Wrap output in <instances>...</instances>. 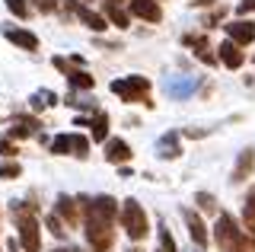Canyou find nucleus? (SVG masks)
I'll use <instances>...</instances> for the list:
<instances>
[{"mask_svg":"<svg viewBox=\"0 0 255 252\" xmlns=\"http://www.w3.org/2000/svg\"><path fill=\"white\" fill-rule=\"evenodd\" d=\"M77 208L86 214V243L93 252H112L115 246V224H118V201L112 195L86 198L80 195Z\"/></svg>","mask_w":255,"mask_h":252,"instance_id":"nucleus-1","label":"nucleus"},{"mask_svg":"<svg viewBox=\"0 0 255 252\" xmlns=\"http://www.w3.org/2000/svg\"><path fill=\"white\" fill-rule=\"evenodd\" d=\"M13 220H16V236H19L22 252H42V230L35 220V204L22 201L13 204Z\"/></svg>","mask_w":255,"mask_h":252,"instance_id":"nucleus-2","label":"nucleus"},{"mask_svg":"<svg viewBox=\"0 0 255 252\" xmlns=\"http://www.w3.org/2000/svg\"><path fill=\"white\" fill-rule=\"evenodd\" d=\"M214 240H217L220 252H246V233L239 230V224L227 214V211H220V214H217Z\"/></svg>","mask_w":255,"mask_h":252,"instance_id":"nucleus-3","label":"nucleus"},{"mask_svg":"<svg viewBox=\"0 0 255 252\" xmlns=\"http://www.w3.org/2000/svg\"><path fill=\"white\" fill-rule=\"evenodd\" d=\"M112 93H115L122 102H131V106H137V102H143L147 109H153V102H150V80L147 77H122V80L112 83Z\"/></svg>","mask_w":255,"mask_h":252,"instance_id":"nucleus-4","label":"nucleus"},{"mask_svg":"<svg viewBox=\"0 0 255 252\" xmlns=\"http://www.w3.org/2000/svg\"><path fill=\"white\" fill-rule=\"evenodd\" d=\"M118 217H122V227H125V233L131 236L134 243H140L143 236H147V211H143V204H137L134 198H128L122 204V211H118Z\"/></svg>","mask_w":255,"mask_h":252,"instance_id":"nucleus-5","label":"nucleus"},{"mask_svg":"<svg viewBox=\"0 0 255 252\" xmlns=\"http://www.w3.org/2000/svg\"><path fill=\"white\" fill-rule=\"evenodd\" d=\"M54 67H58L61 74L67 77V83L74 86V90H93V86H96V77L86 74V70H77L67 58H54Z\"/></svg>","mask_w":255,"mask_h":252,"instance_id":"nucleus-6","label":"nucleus"},{"mask_svg":"<svg viewBox=\"0 0 255 252\" xmlns=\"http://www.w3.org/2000/svg\"><path fill=\"white\" fill-rule=\"evenodd\" d=\"M128 16H137L143 22H159L163 10H159V0H128Z\"/></svg>","mask_w":255,"mask_h":252,"instance_id":"nucleus-7","label":"nucleus"},{"mask_svg":"<svg viewBox=\"0 0 255 252\" xmlns=\"http://www.w3.org/2000/svg\"><path fill=\"white\" fill-rule=\"evenodd\" d=\"M223 29H227L230 42H236L239 48H246V45L255 42V22H249V19H233V22H227Z\"/></svg>","mask_w":255,"mask_h":252,"instance_id":"nucleus-8","label":"nucleus"},{"mask_svg":"<svg viewBox=\"0 0 255 252\" xmlns=\"http://www.w3.org/2000/svg\"><path fill=\"white\" fill-rule=\"evenodd\" d=\"M54 217L61 220L64 227H77L80 224V208H77V198H67V195H61L58 204H54Z\"/></svg>","mask_w":255,"mask_h":252,"instance_id":"nucleus-9","label":"nucleus"},{"mask_svg":"<svg viewBox=\"0 0 255 252\" xmlns=\"http://www.w3.org/2000/svg\"><path fill=\"white\" fill-rule=\"evenodd\" d=\"M3 38L13 42L16 48L22 51H38V38L29 32V29H19V26H3Z\"/></svg>","mask_w":255,"mask_h":252,"instance_id":"nucleus-10","label":"nucleus"},{"mask_svg":"<svg viewBox=\"0 0 255 252\" xmlns=\"http://www.w3.org/2000/svg\"><path fill=\"white\" fill-rule=\"evenodd\" d=\"M214 51H217V61H223L230 70H239V67H243V61H246V51L239 48L236 42H230V38H227V42H220V48H214Z\"/></svg>","mask_w":255,"mask_h":252,"instance_id":"nucleus-11","label":"nucleus"},{"mask_svg":"<svg viewBox=\"0 0 255 252\" xmlns=\"http://www.w3.org/2000/svg\"><path fill=\"white\" fill-rule=\"evenodd\" d=\"M182 217H185V224H188V233H191V243H195L198 249H204L207 246V230H204V220L195 214L191 208L182 211Z\"/></svg>","mask_w":255,"mask_h":252,"instance_id":"nucleus-12","label":"nucleus"},{"mask_svg":"<svg viewBox=\"0 0 255 252\" xmlns=\"http://www.w3.org/2000/svg\"><path fill=\"white\" fill-rule=\"evenodd\" d=\"M185 45H191V51L198 54V61H204V64H217V54H214L207 35H185Z\"/></svg>","mask_w":255,"mask_h":252,"instance_id":"nucleus-13","label":"nucleus"},{"mask_svg":"<svg viewBox=\"0 0 255 252\" xmlns=\"http://www.w3.org/2000/svg\"><path fill=\"white\" fill-rule=\"evenodd\" d=\"M106 160L109 163H128L131 160V147H128V140H122V137H112V140H106Z\"/></svg>","mask_w":255,"mask_h":252,"instance_id":"nucleus-14","label":"nucleus"},{"mask_svg":"<svg viewBox=\"0 0 255 252\" xmlns=\"http://www.w3.org/2000/svg\"><path fill=\"white\" fill-rule=\"evenodd\" d=\"M252 169H255V150L249 147V150H243L239 153V160H236V169H233V182H246V179L252 176Z\"/></svg>","mask_w":255,"mask_h":252,"instance_id":"nucleus-15","label":"nucleus"},{"mask_svg":"<svg viewBox=\"0 0 255 252\" xmlns=\"http://www.w3.org/2000/svg\"><path fill=\"white\" fill-rule=\"evenodd\" d=\"M35 128H38V122H35V118H29V115H19V118H16V122L10 125V140L32 137V134H35Z\"/></svg>","mask_w":255,"mask_h":252,"instance_id":"nucleus-16","label":"nucleus"},{"mask_svg":"<svg viewBox=\"0 0 255 252\" xmlns=\"http://www.w3.org/2000/svg\"><path fill=\"white\" fill-rule=\"evenodd\" d=\"M156 150H159V156L163 160H175L182 150H179V134H163L156 140Z\"/></svg>","mask_w":255,"mask_h":252,"instance_id":"nucleus-17","label":"nucleus"},{"mask_svg":"<svg viewBox=\"0 0 255 252\" xmlns=\"http://www.w3.org/2000/svg\"><path fill=\"white\" fill-rule=\"evenodd\" d=\"M243 220H246V233L255 240V185L249 188L246 195V204H243Z\"/></svg>","mask_w":255,"mask_h":252,"instance_id":"nucleus-18","label":"nucleus"},{"mask_svg":"<svg viewBox=\"0 0 255 252\" xmlns=\"http://www.w3.org/2000/svg\"><path fill=\"white\" fill-rule=\"evenodd\" d=\"M90 131H93V140H109V115L96 112V118H90Z\"/></svg>","mask_w":255,"mask_h":252,"instance_id":"nucleus-19","label":"nucleus"},{"mask_svg":"<svg viewBox=\"0 0 255 252\" xmlns=\"http://www.w3.org/2000/svg\"><path fill=\"white\" fill-rule=\"evenodd\" d=\"M106 22L109 26H118V29H128L131 16H128V10H122V6H106Z\"/></svg>","mask_w":255,"mask_h":252,"instance_id":"nucleus-20","label":"nucleus"},{"mask_svg":"<svg viewBox=\"0 0 255 252\" xmlns=\"http://www.w3.org/2000/svg\"><path fill=\"white\" fill-rule=\"evenodd\" d=\"M195 204L201 211H207V214H220V204H217V198H214L211 192H198L195 195Z\"/></svg>","mask_w":255,"mask_h":252,"instance_id":"nucleus-21","label":"nucleus"},{"mask_svg":"<svg viewBox=\"0 0 255 252\" xmlns=\"http://www.w3.org/2000/svg\"><path fill=\"white\" fill-rule=\"evenodd\" d=\"M70 153L83 160V156L90 153V137H83V134H70Z\"/></svg>","mask_w":255,"mask_h":252,"instance_id":"nucleus-22","label":"nucleus"},{"mask_svg":"<svg viewBox=\"0 0 255 252\" xmlns=\"http://www.w3.org/2000/svg\"><path fill=\"white\" fill-rule=\"evenodd\" d=\"M51 153H58V156H67L70 153V134H58L51 140Z\"/></svg>","mask_w":255,"mask_h":252,"instance_id":"nucleus-23","label":"nucleus"},{"mask_svg":"<svg viewBox=\"0 0 255 252\" xmlns=\"http://www.w3.org/2000/svg\"><path fill=\"white\" fill-rule=\"evenodd\" d=\"M6 10H10L13 16H19V19L29 16V3H26V0H6Z\"/></svg>","mask_w":255,"mask_h":252,"instance_id":"nucleus-24","label":"nucleus"},{"mask_svg":"<svg viewBox=\"0 0 255 252\" xmlns=\"http://www.w3.org/2000/svg\"><path fill=\"white\" fill-rule=\"evenodd\" d=\"M32 106H35V109H48V106H54V93H51V90L35 93V96H32Z\"/></svg>","mask_w":255,"mask_h":252,"instance_id":"nucleus-25","label":"nucleus"},{"mask_svg":"<svg viewBox=\"0 0 255 252\" xmlns=\"http://www.w3.org/2000/svg\"><path fill=\"white\" fill-rule=\"evenodd\" d=\"M159 252H175V240H172V233L166 230H159Z\"/></svg>","mask_w":255,"mask_h":252,"instance_id":"nucleus-26","label":"nucleus"},{"mask_svg":"<svg viewBox=\"0 0 255 252\" xmlns=\"http://www.w3.org/2000/svg\"><path fill=\"white\" fill-rule=\"evenodd\" d=\"M19 163H3V166H0V179H19Z\"/></svg>","mask_w":255,"mask_h":252,"instance_id":"nucleus-27","label":"nucleus"},{"mask_svg":"<svg viewBox=\"0 0 255 252\" xmlns=\"http://www.w3.org/2000/svg\"><path fill=\"white\" fill-rule=\"evenodd\" d=\"M0 153H3V156H10V160H13V156L19 153V147H16L10 137H0Z\"/></svg>","mask_w":255,"mask_h":252,"instance_id":"nucleus-28","label":"nucleus"},{"mask_svg":"<svg viewBox=\"0 0 255 252\" xmlns=\"http://www.w3.org/2000/svg\"><path fill=\"white\" fill-rule=\"evenodd\" d=\"M45 220H48V227H51V233H54V236H67V227H64V224H61V220L54 217V214H48Z\"/></svg>","mask_w":255,"mask_h":252,"instance_id":"nucleus-29","label":"nucleus"},{"mask_svg":"<svg viewBox=\"0 0 255 252\" xmlns=\"http://www.w3.org/2000/svg\"><path fill=\"white\" fill-rule=\"evenodd\" d=\"M35 6L42 13H54V10H58V0H35Z\"/></svg>","mask_w":255,"mask_h":252,"instance_id":"nucleus-30","label":"nucleus"},{"mask_svg":"<svg viewBox=\"0 0 255 252\" xmlns=\"http://www.w3.org/2000/svg\"><path fill=\"white\" fill-rule=\"evenodd\" d=\"M249 10H255V0H239V6H236V13H239V16H246Z\"/></svg>","mask_w":255,"mask_h":252,"instance_id":"nucleus-31","label":"nucleus"},{"mask_svg":"<svg viewBox=\"0 0 255 252\" xmlns=\"http://www.w3.org/2000/svg\"><path fill=\"white\" fill-rule=\"evenodd\" d=\"M6 252H22V249H19V243H16V240H10V243H6Z\"/></svg>","mask_w":255,"mask_h":252,"instance_id":"nucleus-32","label":"nucleus"},{"mask_svg":"<svg viewBox=\"0 0 255 252\" xmlns=\"http://www.w3.org/2000/svg\"><path fill=\"white\" fill-rule=\"evenodd\" d=\"M102 3H106V6H122L125 0H102Z\"/></svg>","mask_w":255,"mask_h":252,"instance_id":"nucleus-33","label":"nucleus"},{"mask_svg":"<svg viewBox=\"0 0 255 252\" xmlns=\"http://www.w3.org/2000/svg\"><path fill=\"white\" fill-rule=\"evenodd\" d=\"M54 252H80V249H74V246H67V249H64V246H61V249H54Z\"/></svg>","mask_w":255,"mask_h":252,"instance_id":"nucleus-34","label":"nucleus"},{"mask_svg":"<svg viewBox=\"0 0 255 252\" xmlns=\"http://www.w3.org/2000/svg\"><path fill=\"white\" fill-rule=\"evenodd\" d=\"M195 3H201V6H211V3H214V0H195Z\"/></svg>","mask_w":255,"mask_h":252,"instance_id":"nucleus-35","label":"nucleus"},{"mask_svg":"<svg viewBox=\"0 0 255 252\" xmlns=\"http://www.w3.org/2000/svg\"><path fill=\"white\" fill-rule=\"evenodd\" d=\"M128 252H140V249H128Z\"/></svg>","mask_w":255,"mask_h":252,"instance_id":"nucleus-36","label":"nucleus"}]
</instances>
